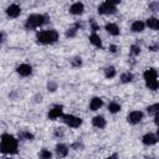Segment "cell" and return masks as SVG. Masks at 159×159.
Here are the masks:
<instances>
[{
  "mask_svg": "<svg viewBox=\"0 0 159 159\" xmlns=\"http://www.w3.org/2000/svg\"><path fill=\"white\" fill-rule=\"evenodd\" d=\"M147 112H148L149 114H152V116H158V112H159V104H158V103H154V104L149 106V107L147 108Z\"/></svg>",
  "mask_w": 159,
  "mask_h": 159,
  "instance_id": "26",
  "label": "cell"
},
{
  "mask_svg": "<svg viewBox=\"0 0 159 159\" xmlns=\"http://www.w3.org/2000/svg\"><path fill=\"white\" fill-rule=\"evenodd\" d=\"M7 159H11V158H7Z\"/></svg>",
  "mask_w": 159,
  "mask_h": 159,
  "instance_id": "38",
  "label": "cell"
},
{
  "mask_svg": "<svg viewBox=\"0 0 159 159\" xmlns=\"http://www.w3.org/2000/svg\"><path fill=\"white\" fill-rule=\"evenodd\" d=\"M47 87H48V91H56V88H57V84L55 83V82H48V84H47Z\"/></svg>",
  "mask_w": 159,
  "mask_h": 159,
  "instance_id": "32",
  "label": "cell"
},
{
  "mask_svg": "<svg viewBox=\"0 0 159 159\" xmlns=\"http://www.w3.org/2000/svg\"><path fill=\"white\" fill-rule=\"evenodd\" d=\"M133 80H134V76H133L132 72H124V73L120 75V82L122 83H129Z\"/></svg>",
  "mask_w": 159,
  "mask_h": 159,
  "instance_id": "23",
  "label": "cell"
},
{
  "mask_svg": "<svg viewBox=\"0 0 159 159\" xmlns=\"http://www.w3.org/2000/svg\"><path fill=\"white\" fill-rule=\"evenodd\" d=\"M48 20L47 15L43 14H31L27 16L26 21H25V29L26 30H36L40 26L45 25Z\"/></svg>",
  "mask_w": 159,
  "mask_h": 159,
  "instance_id": "2",
  "label": "cell"
},
{
  "mask_svg": "<svg viewBox=\"0 0 159 159\" xmlns=\"http://www.w3.org/2000/svg\"><path fill=\"white\" fill-rule=\"evenodd\" d=\"M39 158H40V159H51V158H52V153H51L48 149L43 148V149L40 150V153H39Z\"/></svg>",
  "mask_w": 159,
  "mask_h": 159,
  "instance_id": "24",
  "label": "cell"
},
{
  "mask_svg": "<svg viewBox=\"0 0 159 159\" xmlns=\"http://www.w3.org/2000/svg\"><path fill=\"white\" fill-rule=\"evenodd\" d=\"M144 29H145V24H144V21H142V20H135V21H133L132 25H130V30H132L133 32H143Z\"/></svg>",
  "mask_w": 159,
  "mask_h": 159,
  "instance_id": "18",
  "label": "cell"
},
{
  "mask_svg": "<svg viewBox=\"0 0 159 159\" xmlns=\"http://www.w3.org/2000/svg\"><path fill=\"white\" fill-rule=\"evenodd\" d=\"M129 53H130L132 56H138V55L140 53V46H139L138 43H133V45L130 46V48H129Z\"/></svg>",
  "mask_w": 159,
  "mask_h": 159,
  "instance_id": "27",
  "label": "cell"
},
{
  "mask_svg": "<svg viewBox=\"0 0 159 159\" xmlns=\"http://www.w3.org/2000/svg\"><path fill=\"white\" fill-rule=\"evenodd\" d=\"M104 29H106V31H107L109 35H112V36H118V35L120 34V30H119L118 25L114 24V22H108Z\"/></svg>",
  "mask_w": 159,
  "mask_h": 159,
  "instance_id": "15",
  "label": "cell"
},
{
  "mask_svg": "<svg viewBox=\"0 0 159 159\" xmlns=\"http://www.w3.org/2000/svg\"><path fill=\"white\" fill-rule=\"evenodd\" d=\"M106 124H107V122H106L104 117H102V116H96L92 118V125L98 129H103L106 127Z\"/></svg>",
  "mask_w": 159,
  "mask_h": 159,
  "instance_id": "17",
  "label": "cell"
},
{
  "mask_svg": "<svg viewBox=\"0 0 159 159\" xmlns=\"http://www.w3.org/2000/svg\"><path fill=\"white\" fill-rule=\"evenodd\" d=\"M104 159H118V155L117 154H113V155H111L108 158H104Z\"/></svg>",
  "mask_w": 159,
  "mask_h": 159,
  "instance_id": "37",
  "label": "cell"
},
{
  "mask_svg": "<svg viewBox=\"0 0 159 159\" xmlns=\"http://www.w3.org/2000/svg\"><path fill=\"white\" fill-rule=\"evenodd\" d=\"M16 72L21 77H29L32 73V66L29 63H21L16 67Z\"/></svg>",
  "mask_w": 159,
  "mask_h": 159,
  "instance_id": "9",
  "label": "cell"
},
{
  "mask_svg": "<svg viewBox=\"0 0 159 159\" xmlns=\"http://www.w3.org/2000/svg\"><path fill=\"white\" fill-rule=\"evenodd\" d=\"M118 50H119V47H118L117 45H109V51H111L112 53L118 52Z\"/></svg>",
  "mask_w": 159,
  "mask_h": 159,
  "instance_id": "33",
  "label": "cell"
},
{
  "mask_svg": "<svg viewBox=\"0 0 159 159\" xmlns=\"http://www.w3.org/2000/svg\"><path fill=\"white\" fill-rule=\"evenodd\" d=\"M72 148H73V149H76V150H78V149H82V148H83V144H82V143H80V142H77V143L72 144Z\"/></svg>",
  "mask_w": 159,
  "mask_h": 159,
  "instance_id": "34",
  "label": "cell"
},
{
  "mask_svg": "<svg viewBox=\"0 0 159 159\" xmlns=\"http://www.w3.org/2000/svg\"><path fill=\"white\" fill-rule=\"evenodd\" d=\"M57 40H58V32L53 29L40 31L36 35V41L40 45H52L57 42Z\"/></svg>",
  "mask_w": 159,
  "mask_h": 159,
  "instance_id": "3",
  "label": "cell"
},
{
  "mask_svg": "<svg viewBox=\"0 0 159 159\" xmlns=\"http://www.w3.org/2000/svg\"><path fill=\"white\" fill-rule=\"evenodd\" d=\"M89 42L94 46V47H98V48H102V40L99 37V35L97 32H92L89 35Z\"/></svg>",
  "mask_w": 159,
  "mask_h": 159,
  "instance_id": "19",
  "label": "cell"
},
{
  "mask_svg": "<svg viewBox=\"0 0 159 159\" xmlns=\"http://www.w3.org/2000/svg\"><path fill=\"white\" fill-rule=\"evenodd\" d=\"M63 123L70 128H78L82 124V118L75 116V114H63L62 116Z\"/></svg>",
  "mask_w": 159,
  "mask_h": 159,
  "instance_id": "6",
  "label": "cell"
},
{
  "mask_svg": "<svg viewBox=\"0 0 159 159\" xmlns=\"http://www.w3.org/2000/svg\"><path fill=\"white\" fill-rule=\"evenodd\" d=\"M142 142H143V144H144V145L150 147V145L157 144V142H158V137H157V134H155V133L149 132V133H145V134L142 137Z\"/></svg>",
  "mask_w": 159,
  "mask_h": 159,
  "instance_id": "11",
  "label": "cell"
},
{
  "mask_svg": "<svg viewBox=\"0 0 159 159\" xmlns=\"http://www.w3.org/2000/svg\"><path fill=\"white\" fill-rule=\"evenodd\" d=\"M62 116H63V107H62L61 104L53 106V107L48 111V113H47V118L51 119V120H56V119H58V118H62Z\"/></svg>",
  "mask_w": 159,
  "mask_h": 159,
  "instance_id": "7",
  "label": "cell"
},
{
  "mask_svg": "<svg viewBox=\"0 0 159 159\" xmlns=\"http://www.w3.org/2000/svg\"><path fill=\"white\" fill-rule=\"evenodd\" d=\"M55 153H56L57 158H65L68 154V147L63 143H58L55 148Z\"/></svg>",
  "mask_w": 159,
  "mask_h": 159,
  "instance_id": "14",
  "label": "cell"
},
{
  "mask_svg": "<svg viewBox=\"0 0 159 159\" xmlns=\"http://www.w3.org/2000/svg\"><path fill=\"white\" fill-rule=\"evenodd\" d=\"M116 75H117V71H116V68H114L113 66L106 67V70H104V77H106V78H108V80L114 78Z\"/></svg>",
  "mask_w": 159,
  "mask_h": 159,
  "instance_id": "22",
  "label": "cell"
},
{
  "mask_svg": "<svg viewBox=\"0 0 159 159\" xmlns=\"http://www.w3.org/2000/svg\"><path fill=\"white\" fill-rule=\"evenodd\" d=\"M19 150V140L11 134H2L0 138V152L4 154H16Z\"/></svg>",
  "mask_w": 159,
  "mask_h": 159,
  "instance_id": "1",
  "label": "cell"
},
{
  "mask_svg": "<svg viewBox=\"0 0 159 159\" xmlns=\"http://www.w3.org/2000/svg\"><path fill=\"white\" fill-rule=\"evenodd\" d=\"M71 66L73 67V68H80L81 66H82V58L81 57H73L72 60H71Z\"/></svg>",
  "mask_w": 159,
  "mask_h": 159,
  "instance_id": "28",
  "label": "cell"
},
{
  "mask_svg": "<svg viewBox=\"0 0 159 159\" xmlns=\"http://www.w3.org/2000/svg\"><path fill=\"white\" fill-rule=\"evenodd\" d=\"M143 77H144L147 88H149V89H152V91L158 89V87H159V82H158V72H157V70H155L154 67L147 68V70L143 72Z\"/></svg>",
  "mask_w": 159,
  "mask_h": 159,
  "instance_id": "4",
  "label": "cell"
},
{
  "mask_svg": "<svg viewBox=\"0 0 159 159\" xmlns=\"http://www.w3.org/2000/svg\"><path fill=\"white\" fill-rule=\"evenodd\" d=\"M149 9H150L152 11H157V10L159 9V2H158V1L150 2V4H149Z\"/></svg>",
  "mask_w": 159,
  "mask_h": 159,
  "instance_id": "30",
  "label": "cell"
},
{
  "mask_svg": "<svg viewBox=\"0 0 159 159\" xmlns=\"http://www.w3.org/2000/svg\"><path fill=\"white\" fill-rule=\"evenodd\" d=\"M5 12H6V15H7L9 17L16 19V17L21 14V7H20L17 4H11V5H9V6L6 7Z\"/></svg>",
  "mask_w": 159,
  "mask_h": 159,
  "instance_id": "10",
  "label": "cell"
},
{
  "mask_svg": "<svg viewBox=\"0 0 159 159\" xmlns=\"http://www.w3.org/2000/svg\"><path fill=\"white\" fill-rule=\"evenodd\" d=\"M4 40H5V35H4L2 32H0V47H1L2 42H4Z\"/></svg>",
  "mask_w": 159,
  "mask_h": 159,
  "instance_id": "36",
  "label": "cell"
},
{
  "mask_svg": "<svg viewBox=\"0 0 159 159\" xmlns=\"http://www.w3.org/2000/svg\"><path fill=\"white\" fill-rule=\"evenodd\" d=\"M89 26H91L92 32H97V31L99 30V25L94 21V19H91V20H89Z\"/></svg>",
  "mask_w": 159,
  "mask_h": 159,
  "instance_id": "29",
  "label": "cell"
},
{
  "mask_svg": "<svg viewBox=\"0 0 159 159\" xmlns=\"http://www.w3.org/2000/svg\"><path fill=\"white\" fill-rule=\"evenodd\" d=\"M63 133H65V132H63V128H56L53 134H55V137H57V138H61V137L63 135Z\"/></svg>",
  "mask_w": 159,
  "mask_h": 159,
  "instance_id": "31",
  "label": "cell"
},
{
  "mask_svg": "<svg viewBox=\"0 0 159 159\" xmlns=\"http://www.w3.org/2000/svg\"><path fill=\"white\" fill-rule=\"evenodd\" d=\"M149 50H150V51H157V50H158V43L150 45V46H149Z\"/></svg>",
  "mask_w": 159,
  "mask_h": 159,
  "instance_id": "35",
  "label": "cell"
},
{
  "mask_svg": "<svg viewBox=\"0 0 159 159\" xmlns=\"http://www.w3.org/2000/svg\"><path fill=\"white\" fill-rule=\"evenodd\" d=\"M83 11H84V5L82 4V2H80V1H77V2H73L71 6H70V12L72 14V15H82L83 14Z\"/></svg>",
  "mask_w": 159,
  "mask_h": 159,
  "instance_id": "12",
  "label": "cell"
},
{
  "mask_svg": "<svg viewBox=\"0 0 159 159\" xmlns=\"http://www.w3.org/2000/svg\"><path fill=\"white\" fill-rule=\"evenodd\" d=\"M103 106V99L101 97H93L91 101H89V109L91 111H98L101 107Z\"/></svg>",
  "mask_w": 159,
  "mask_h": 159,
  "instance_id": "16",
  "label": "cell"
},
{
  "mask_svg": "<svg viewBox=\"0 0 159 159\" xmlns=\"http://www.w3.org/2000/svg\"><path fill=\"white\" fill-rule=\"evenodd\" d=\"M144 24H145V26H148V27L152 29V30H158V29H159V20H158L157 17H154V16L147 19V21H145Z\"/></svg>",
  "mask_w": 159,
  "mask_h": 159,
  "instance_id": "20",
  "label": "cell"
},
{
  "mask_svg": "<svg viewBox=\"0 0 159 159\" xmlns=\"http://www.w3.org/2000/svg\"><path fill=\"white\" fill-rule=\"evenodd\" d=\"M120 104L118 103V102H116V101H112V102H109L108 103V111H109V113H112V114H116V113H118L119 111H120Z\"/></svg>",
  "mask_w": 159,
  "mask_h": 159,
  "instance_id": "21",
  "label": "cell"
},
{
  "mask_svg": "<svg viewBox=\"0 0 159 159\" xmlns=\"http://www.w3.org/2000/svg\"><path fill=\"white\" fill-rule=\"evenodd\" d=\"M119 0H107L98 5V14L99 15H112L117 11V5L119 4Z\"/></svg>",
  "mask_w": 159,
  "mask_h": 159,
  "instance_id": "5",
  "label": "cell"
},
{
  "mask_svg": "<svg viewBox=\"0 0 159 159\" xmlns=\"http://www.w3.org/2000/svg\"><path fill=\"white\" fill-rule=\"evenodd\" d=\"M143 118H144V114H143L142 111H132V112H129L128 116H127L128 123H129V124H133V125L140 123V122L143 120Z\"/></svg>",
  "mask_w": 159,
  "mask_h": 159,
  "instance_id": "8",
  "label": "cell"
},
{
  "mask_svg": "<svg viewBox=\"0 0 159 159\" xmlns=\"http://www.w3.org/2000/svg\"><path fill=\"white\" fill-rule=\"evenodd\" d=\"M80 29H82V24H81L80 21H77L76 24H73L71 27H68V29L66 30V37H68V39L75 37V36L77 35V32H78Z\"/></svg>",
  "mask_w": 159,
  "mask_h": 159,
  "instance_id": "13",
  "label": "cell"
},
{
  "mask_svg": "<svg viewBox=\"0 0 159 159\" xmlns=\"http://www.w3.org/2000/svg\"><path fill=\"white\" fill-rule=\"evenodd\" d=\"M19 137H20L21 140H32V139H34V134L30 133L29 130H22V132L19 134Z\"/></svg>",
  "mask_w": 159,
  "mask_h": 159,
  "instance_id": "25",
  "label": "cell"
}]
</instances>
